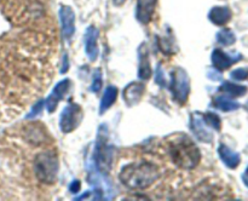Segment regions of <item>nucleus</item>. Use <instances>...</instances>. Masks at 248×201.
Here are the masks:
<instances>
[{
  "mask_svg": "<svg viewBox=\"0 0 248 201\" xmlns=\"http://www.w3.org/2000/svg\"><path fill=\"white\" fill-rule=\"evenodd\" d=\"M119 177L121 183L127 188L144 190L153 186L161 177V167L157 166L153 159L140 157L124 166Z\"/></svg>",
  "mask_w": 248,
  "mask_h": 201,
  "instance_id": "1",
  "label": "nucleus"
},
{
  "mask_svg": "<svg viewBox=\"0 0 248 201\" xmlns=\"http://www.w3.org/2000/svg\"><path fill=\"white\" fill-rule=\"evenodd\" d=\"M164 150L172 165L182 170H193L201 161V153L193 140L186 135L167 137L164 142Z\"/></svg>",
  "mask_w": 248,
  "mask_h": 201,
  "instance_id": "2",
  "label": "nucleus"
},
{
  "mask_svg": "<svg viewBox=\"0 0 248 201\" xmlns=\"http://www.w3.org/2000/svg\"><path fill=\"white\" fill-rule=\"evenodd\" d=\"M33 173L38 182L45 186H52L57 179L58 159L56 148L50 144L39 148L38 153L34 155Z\"/></svg>",
  "mask_w": 248,
  "mask_h": 201,
  "instance_id": "3",
  "label": "nucleus"
},
{
  "mask_svg": "<svg viewBox=\"0 0 248 201\" xmlns=\"http://www.w3.org/2000/svg\"><path fill=\"white\" fill-rule=\"evenodd\" d=\"M171 91L174 101L183 106L186 103L189 93H190V82H189L188 74L184 72V69L178 68L171 73Z\"/></svg>",
  "mask_w": 248,
  "mask_h": 201,
  "instance_id": "4",
  "label": "nucleus"
},
{
  "mask_svg": "<svg viewBox=\"0 0 248 201\" xmlns=\"http://www.w3.org/2000/svg\"><path fill=\"white\" fill-rule=\"evenodd\" d=\"M82 118V110L78 104L69 103L61 114L60 127L63 133H69L78 127Z\"/></svg>",
  "mask_w": 248,
  "mask_h": 201,
  "instance_id": "5",
  "label": "nucleus"
},
{
  "mask_svg": "<svg viewBox=\"0 0 248 201\" xmlns=\"http://www.w3.org/2000/svg\"><path fill=\"white\" fill-rule=\"evenodd\" d=\"M69 86H70L69 79L62 80V81H60L57 85H56L53 91L51 92L50 96L46 98V102H45L46 109H47L48 113H53V111L56 110V108H57L58 106V102L62 101L63 97L65 96V93H67L68 90H69Z\"/></svg>",
  "mask_w": 248,
  "mask_h": 201,
  "instance_id": "6",
  "label": "nucleus"
},
{
  "mask_svg": "<svg viewBox=\"0 0 248 201\" xmlns=\"http://www.w3.org/2000/svg\"><path fill=\"white\" fill-rule=\"evenodd\" d=\"M242 56L240 55V53H236L235 56H229L228 53H225L224 51L219 50V48H216L212 52V63L218 70L228 69V68L232 67V64L239 62Z\"/></svg>",
  "mask_w": 248,
  "mask_h": 201,
  "instance_id": "7",
  "label": "nucleus"
},
{
  "mask_svg": "<svg viewBox=\"0 0 248 201\" xmlns=\"http://www.w3.org/2000/svg\"><path fill=\"white\" fill-rule=\"evenodd\" d=\"M60 18L62 24L63 35L65 39H70L75 31V15L69 6H62L60 9Z\"/></svg>",
  "mask_w": 248,
  "mask_h": 201,
  "instance_id": "8",
  "label": "nucleus"
},
{
  "mask_svg": "<svg viewBox=\"0 0 248 201\" xmlns=\"http://www.w3.org/2000/svg\"><path fill=\"white\" fill-rule=\"evenodd\" d=\"M156 0H137L136 17L142 24H148L153 18Z\"/></svg>",
  "mask_w": 248,
  "mask_h": 201,
  "instance_id": "9",
  "label": "nucleus"
},
{
  "mask_svg": "<svg viewBox=\"0 0 248 201\" xmlns=\"http://www.w3.org/2000/svg\"><path fill=\"white\" fill-rule=\"evenodd\" d=\"M97 38H98V31L94 27H89L85 34V51L87 57L91 61H96V58L98 57Z\"/></svg>",
  "mask_w": 248,
  "mask_h": 201,
  "instance_id": "10",
  "label": "nucleus"
},
{
  "mask_svg": "<svg viewBox=\"0 0 248 201\" xmlns=\"http://www.w3.org/2000/svg\"><path fill=\"white\" fill-rule=\"evenodd\" d=\"M190 126L194 135H195L201 142L203 143L212 142V135H211V132H208V131L205 128V125H203V119L202 116H200V114L199 113L193 114L190 120Z\"/></svg>",
  "mask_w": 248,
  "mask_h": 201,
  "instance_id": "11",
  "label": "nucleus"
},
{
  "mask_svg": "<svg viewBox=\"0 0 248 201\" xmlns=\"http://www.w3.org/2000/svg\"><path fill=\"white\" fill-rule=\"evenodd\" d=\"M144 93V86L140 82H132L124 90V99L128 106H135Z\"/></svg>",
  "mask_w": 248,
  "mask_h": 201,
  "instance_id": "12",
  "label": "nucleus"
},
{
  "mask_svg": "<svg viewBox=\"0 0 248 201\" xmlns=\"http://www.w3.org/2000/svg\"><path fill=\"white\" fill-rule=\"evenodd\" d=\"M218 154H219L222 161L227 165L229 169H236L241 162V157H240L239 153L234 152L227 147L225 144H220L218 148Z\"/></svg>",
  "mask_w": 248,
  "mask_h": 201,
  "instance_id": "13",
  "label": "nucleus"
},
{
  "mask_svg": "<svg viewBox=\"0 0 248 201\" xmlns=\"http://www.w3.org/2000/svg\"><path fill=\"white\" fill-rule=\"evenodd\" d=\"M208 18L217 26H224L232 19V11L227 6H216L210 11Z\"/></svg>",
  "mask_w": 248,
  "mask_h": 201,
  "instance_id": "14",
  "label": "nucleus"
},
{
  "mask_svg": "<svg viewBox=\"0 0 248 201\" xmlns=\"http://www.w3.org/2000/svg\"><path fill=\"white\" fill-rule=\"evenodd\" d=\"M140 79H149L152 77V68H150L149 57L145 46H143V50L140 51V72H138Z\"/></svg>",
  "mask_w": 248,
  "mask_h": 201,
  "instance_id": "15",
  "label": "nucleus"
},
{
  "mask_svg": "<svg viewBox=\"0 0 248 201\" xmlns=\"http://www.w3.org/2000/svg\"><path fill=\"white\" fill-rule=\"evenodd\" d=\"M219 90L232 97H242L247 93L246 86H241V85L234 84V82L230 81L223 82V85L219 87Z\"/></svg>",
  "mask_w": 248,
  "mask_h": 201,
  "instance_id": "16",
  "label": "nucleus"
},
{
  "mask_svg": "<svg viewBox=\"0 0 248 201\" xmlns=\"http://www.w3.org/2000/svg\"><path fill=\"white\" fill-rule=\"evenodd\" d=\"M116 96H118V90H116L115 86L107 87L101 102V114H103L107 109L113 106L116 99Z\"/></svg>",
  "mask_w": 248,
  "mask_h": 201,
  "instance_id": "17",
  "label": "nucleus"
},
{
  "mask_svg": "<svg viewBox=\"0 0 248 201\" xmlns=\"http://www.w3.org/2000/svg\"><path fill=\"white\" fill-rule=\"evenodd\" d=\"M213 106L223 111H230V110H235V109L240 108V103L228 98V97H223V96L216 97V98L213 99Z\"/></svg>",
  "mask_w": 248,
  "mask_h": 201,
  "instance_id": "18",
  "label": "nucleus"
},
{
  "mask_svg": "<svg viewBox=\"0 0 248 201\" xmlns=\"http://www.w3.org/2000/svg\"><path fill=\"white\" fill-rule=\"evenodd\" d=\"M217 40L223 46H230L236 41V36L232 29H223L217 34Z\"/></svg>",
  "mask_w": 248,
  "mask_h": 201,
  "instance_id": "19",
  "label": "nucleus"
},
{
  "mask_svg": "<svg viewBox=\"0 0 248 201\" xmlns=\"http://www.w3.org/2000/svg\"><path fill=\"white\" fill-rule=\"evenodd\" d=\"M202 119H203V123L207 124L210 127L215 128L216 131H220V127H222V123H220V119H219V116L217 115V114L208 111V113L203 114Z\"/></svg>",
  "mask_w": 248,
  "mask_h": 201,
  "instance_id": "20",
  "label": "nucleus"
},
{
  "mask_svg": "<svg viewBox=\"0 0 248 201\" xmlns=\"http://www.w3.org/2000/svg\"><path fill=\"white\" fill-rule=\"evenodd\" d=\"M230 77L234 80H245L248 77V68H239L230 73Z\"/></svg>",
  "mask_w": 248,
  "mask_h": 201,
  "instance_id": "21",
  "label": "nucleus"
},
{
  "mask_svg": "<svg viewBox=\"0 0 248 201\" xmlns=\"http://www.w3.org/2000/svg\"><path fill=\"white\" fill-rule=\"evenodd\" d=\"M101 89H102V74H101V70L96 69V72H94L93 74V81H92L91 90L93 92H98Z\"/></svg>",
  "mask_w": 248,
  "mask_h": 201,
  "instance_id": "22",
  "label": "nucleus"
},
{
  "mask_svg": "<svg viewBox=\"0 0 248 201\" xmlns=\"http://www.w3.org/2000/svg\"><path fill=\"white\" fill-rule=\"evenodd\" d=\"M155 79H156V82L157 84L162 85V86H165L166 85V82H165V77L164 75H162L161 70H160V65L157 67V70H156V77H155Z\"/></svg>",
  "mask_w": 248,
  "mask_h": 201,
  "instance_id": "23",
  "label": "nucleus"
},
{
  "mask_svg": "<svg viewBox=\"0 0 248 201\" xmlns=\"http://www.w3.org/2000/svg\"><path fill=\"white\" fill-rule=\"evenodd\" d=\"M41 102H38V104H36L35 107H34V110H31V113L29 114L28 115V119H31V118H35L36 116V114L39 113V111H40V109H41Z\"/></svg>",
  "mask_w": 248,
  "mask_h": 201,
  "instance_id": "24",
  "label": "nucleus"
},
{
  "mask_svg": "<svg viewBox=\"0 0 248 201\" xmlns=\"http://www.w3.org/2000/svg\"><path fill=\"white\" fill-rule=\"evenodd\" d=\"M208 77H210L212 80H220V79H222V75H220V73H217L216 70H211V72L208 73Z\"/></svg>",
  "mask_w": 248,
  "mask_h": 201,
  "instance_id": "25",
  "label": "nucleus"
},
{
  "mask_svg": "<svg viewBox=\"0 0 248 201\" xmlns=\"http://www.w3.org/2000/svg\"><path fill=\"white\" fill-rule=\"evenodd\" d=\"M80 183H79V182H74V183H73L72 184V186H70V190H72L73 191V193H77V191L78 190H79V189H80Z\"/></svg>",
  "mask_w": 248,
  "mask_h": 201,
  "instance_id": "26",
  "label": "nucleus"
},
{
  "mask_svg": "<svg viewBox=\"0 0 248 201\" xmlns=\"http://www.w3.org/2000/svg\"><path fill=\"white\" fill-rule=\"evenodd\" d=\"M113 1H114V4L118 5V6H120V5H123L126 0H113Z\"/></svg>",
  "mask_w": 248,
  "mask_h": 201,
  "instance_id": "27",
  "label": "nucleus"
},
{
  "mask_svg": "<svg viewBox=\"0 0 248 201\" xmlns=\"http://www.w3.org/2000/svg\"><path fill=\"white\" fill-rule=\"evenodd\" d=\"M242 181H244V183L248 186V174H244V176H242Z\"/></svg>",
  "mask_w": 248,
  "mask_h": 201,
  "instance_id": "28",
  "label": "nucleus"
},
{
  "mask_svg": "<svg viewBox=\"0 0 248 201\" xmlns=\"http://www.w3.org/2000/svg\"><path fill=\"white\" fill-rule=\"evenodd\" d=\"M246 174H248V167H247V170H246Z\"/></svg>",
  "mask_w": 248,
  "mask_h": 201,
  "instance_id": "29",
  "label": "nucleus"
}]
</instances>
